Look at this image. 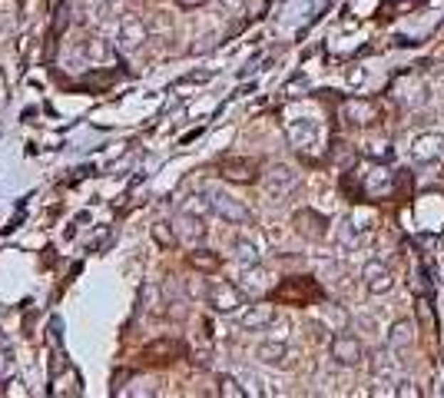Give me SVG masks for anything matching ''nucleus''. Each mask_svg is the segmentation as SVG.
<instances>
[{
	"mask_svg": "<svg viewBox=\"0 0 444 398\" xmlns=\"http://www.w3.org/2000/svg\"><path fill=\"white\" fill-rule=\"evenodd\" d=\"M325 319L335 325V332H345L348 325H352V315H348V312L342 309L338 302H329V305H325Z\"/></svg>",
	"mask_w": 444,
	"mask_h": 398,
	"instance_id": "obj_24",
	"label": "nucleus"
},
{
	"mask_svg": "<svg viewBox=\"0 0 444 398\" xmlns=\"http://www.w3.org/2000/svg\"><path fill=\"white\" fill-rule=\"evenodd\" d=\"M329 352H332V362L335 365H342V369H358L361 362H365V342L358 339V335H352V332H342V335H335V339L329 342Z\"/></svg>",
	"mask_w": 444,
	"mask_h": 398,
	"instance_id": "obj_4",
	"label": "nucleus"
},
{
	"mask_svg": "<svg viewBox=\"0 0 444 398\" xmlns=\"http://www.w3.org/2000/svg\"><path fill=\"white\" fill-rule=\"evenodd\" d=\"M361 286H365L368 295H388L391 286H395V276H391L388 263H381V259H368V263L361 266Z\"/></svg>",
	"mask_w": 444,
	"mask_h": 398,
	"instance_id": "obj_9",
	"label": "nucleus"
},
{
	"mask_svg": "<svg viewBox=\"0 0 444 398\" xmlns=\"http://www.w3.org/2000/svg\"><path fill=\"white\" fill-rule=\"evenodd\" d=\"M60 329H63V322L60 319L50 322V342H53V345H60Z\"/></svg>",
	"mask_w": 444,
	"mask_h": 398,
	"instance_id": "obj_35",
	"label": "nucleus"
},
{
	"mask_svg": "<svg viewBox=\"0 0 444 398\" xmlns=\"http://www.w3.org/2000/svg\"><path fill=\"white\" fill-rule=\"evenodd\" d=\"M242 289H249V292H262L265 286H269V272L262 269V263L255 266H242Z\"/></svg>",
	"mask_w": 444,
	"mask_h": 398,
	"instance_id": "obj_18",
	"label": "nucleus"
},
{
	"mask_svg": "<svg viewBox=\"0 0 444 398\" xmlns=\"http://www.w3.org/2000/svg\"><path fill=\"white\" fill-rule=\"evenodd\" d=\"M206 302H209L219 315H236V312L245 305V292H242L239 286H232V282H213Z\"/></svg>",
	"mask_w": 444,
	"mask_h": 398,
	"instance_id": "obj_7",
	"label": "nucleus"
},
{
	"mask_svg": "<svg viewBox=\"0 0 444 398\" xmlns=\"http://www.w3.org/2000/svg\"><path fill=\"white\" fill-rule=\"evenodd\" d=\"M97 23H110L113 20V0H103V4H97Z\"/></svg>",
	"mask_w": 444,
	"mask_h": 398,
	"instance_id": "obj_32",
	"label": "nucleus"
},
{
	"mask_svg": "<svg viewBox=\"0 0 444 398\" xmlns=\"http://www.w3.org/2000/svg\"><path fill=\"white\" fill-rule=\"evenodd\" d=\"M232 253H236V259H239L242 266H255V263H262L259 246L252 243V239H245V236H239V239L232 243Z\"/></svg>",
	"mask_w": 444,
	"mask_h": 398,
	"instance_id": "obj_21",
	"label": "nucleus"
},
{
	"mask_svg": "<svg viewBox=\"0 0 444 398\" xmlns=\"http://www.w3.org/2000/svg\"><path fill=\"white\" fill-rule=\"evenodd\" d=\"M345 120L348 123H355V127H375V123H381V107L368 97H348L345 100Z\"/></svg>",
	"mask_w": 444,
	"mask_h": 398,
	"instance_id": "obj_12",
	"label": "nucleus"
},
{
	"mask_svg": "<svg viewBox=\"0 0 444 398\" xmlns=\"http://www.w3.org/2000/svg\"><path fill=\"white\" fill-rule=\"evenodd\" d=\"M385 342L391 352H405L411 342H415V322L411 319H395L385 332Z\"/></svg>",
	"mask_w": 444,
	"mask_h": 398,
	"instance_id": "obj_16",
	"label": "nucleus"
},
{
	"mask_svg": "<svg viewBox=\"0 0 444 398\" xmlns=\"http://www.w3.org/2000/svg\"><path fill=\"white\" fill-rule=\"evenodd\" d=\"M213 47H216V33H203V37L189 47V53H193V57H203V53H209Z\"/></svg>",
	"mask_w": 444,
	"mask_h": 398,
	"instance_id": "obj_30",
	"label": "nucleus"
},
{
	"mask_svg": "<svg viewBox=\"0 0 444 398\" xmlns=\"http://www.w3.org/2000/svg\"><path fill=\"white\" fill-rule=\"evenodd\" d=\"M219 395H226V398H245L249 395V389L242 385L236 375H219Z\"/></svg>",
	"mask_w": 444,
	"mask_h": 398,
	"instance_id": "obj_22",
	"label": "nucleus"
},
{
	"mask_svg": "<svg viewBox=\"0 0 444 398\" xmlns=\"http://www.w3.org/2000/svg\"><path fill=\"white\" fill-rule=\"evenodd\" d=\"M285 136H289V143L295 150H312V146L319 143V120L312 117H295L285 123Z\"/></svg>",
	"mask_w": 444,
	"mask_h": 398,
	"instance_id": "obj_14",
	"label": "nucleus"
},
{
	"mask_svg": "<svg viewBox=\"0 0 444 398\" xmlns=\"http://www.w3.org/2000/svg\"><path fill=\"white\" fill-rule=\"evenodd\" d=\"M209 0H176V7H183V10H196V7H206Z\"/></svg>",
	"mask_w": 444,
	"mask_h": 398,
	"instance_id": "obj_36",
	"label": "nucleus"
},
{
	"mask_svg": "<svg viewBox=\"0 0 444 398\" xmlns=\"http://www.w3.org/2000/svg\"><path fill=\"white\" fill-rule=\"evenodd\" d=\"M186 259H189V266H193L196 272H203V276H213V272L222 269L219 253H213V249H196L193 246V253L186 256Z\"/></svg>",
	"mask_w": 444,
	"mask_h": 398,
	"instance_id": "obj_17",
	"label": "nucleus"
},
{
	"mask_svg": "<svg viewBox=\"0 0 444 398\" xmlns=\"http://www.w3.org/2000/svg\"><path fill=\"white\" fill-rule=\"evenodd\" d=\"M255 362L269 365V369H292L295 355H292V349L282 339H272V342H259L255 345Z\"/></svg>",
	"mask_w": 444,
	"mask_h": 398,
	"instance_id": "obj_13",
	"label": "nucleus"
},
{
	"mask_svg": "<svg viewBox=\"0 0 444 398\" xmlns=\"http://www.w3.org/2000/svg\"><path fill=\"white\" fill-rule=\"evenodd\" d=\"M401 100H405L408 107H411V103H415V107H421V103L428 100L425 83H408V87H405V93H401Z\"/></svg>",
	"mask_w": 444,
	"mask_h": 398,
	"instance_id": "obj_28",
	"label": "nucleus"
},
{
	"mask_svg": "<svg viewBox=\"0 0 444 398\" xmlns=\"http://www.w3.org/2000/svg\"><path fill=\"white\" fill-rule=\"evenodd\" d=\"M295 186H299V173H295L289 163H272L269 169L262 173V189H265V196H269L272 203L285 199Z\"/></svg>",
	"mask_w": 444,
	"mask_h": 398,
	"instance_id": "obj_3",
	"label": "nucleus"
},
{
	"mask_svg": "<svg viewBox=\"0 0 444 398\" xmlns=\"http://www.w3.org/2000/svg\"><path fill=\"white\" fill-rule=\"evenodd\" d=\"M126 379H130V372H126V369H120V372L113 375V395H120V392H123V382H126Z\"/></svg>",
	"mask_w": 444,
	"mask_h": 398,
	"instance_id": "obj_34",
	"label": "nucleus"
},
{
	"mask_svg": "<svg viewBox=\"0 0 444 398\" xmlns=\"http://www.w3.org/2000/svg\"><path fill=\"white\" fill-rule=\"evenodd\" d=\"M206 193H209L213 213L219 216L222 223H229V226H252V213H249V206L242 203V199H236V196L226 193V189H206Z\"/></svg>",
	"mask_w": 444,
	"mask_h": 398,
	"instance_id": "obj_1",
	"label": "nucleus"
},
{
	"mask_svg": "<svg viewBox=\"0 0 444 398\" xmlns=\"http://www.w3.org/2000/svg\"><path fill=\"white\" fill-rule=\"evenodd\" d=\"M176 226V236H179V243L186 246H196V243H203L206 233H209V226H206V216H196L189 213V209H179L173 219Z\"/></svg>",
	"mask_w": 444,
	"mask_h": 398,
	"instance_id": "obj_11",
	"label": "nucleus"
},
{
	"mask_svg": "<svg viewBox=\"0 0 444 398\" xmlns=\"http://www.w3.org/2000/svg\"><path fill=\"white\" fill-rule=\"evenodd\" d=\"M355 322H358V325H365V329H368V332H378V322H375V319H371V315H358V319H355Z\"/></svg>",
	"mask_w": 444,
	"mask_h": 398,
	"instance_id": "obj_37",
	"label": "nucleus"
},
{
	"mask_svg": "<svg viewBox=\"0 0 444 398\" xmlns=\"http://www.w3.org/2000/svg\"><path fill=\"white\" fill-rule=\"evenodd\" d=\"M232 4H239V0H232Z\"/></svg>",
	"mask_w": 444,
	"mask_h": 398,
	"instance_id": "obj_39",
	"label": "nucleus"
},
{
	"mask_svg": "<svg viewBox=\"0 0 444 398\" xmlns=\"http://www.w3.org/2000/svg\"><path fill=\"white\" fill-rule=\"evenodd\" d=\"M149 23H146L139 14H123V20H120V37H116V47L123 50V53H133V50H139L149 40Z\"/></svg>",
	"mask_w": 444,
	"mask_h": 398,
	"instance_id": "obj_6",
	"label": "nucleus"
},
{
	"mask_svg": "<svg viewBox=\"0 0 444 398\" xmlns=\"http://www.w3.org/2000/svg\"><path fill=\"white\" fill-rule=\"evenodd\" d=\"M292 229L302 236V239H309V243H325L329 239V219L319 213V209H295L292 213Z\"/></svg>",
	"mask_w": 444,
	"mask_h": 398,
	"instance_id": "obj_5",
	"label": "nucleus"
},
{
	"mask_svg": "<svg viewBox=\"0 0 444 398\" xmlns=\"http://www.w3.org/2000/svg\"><path fill=\"white\" fill-rule=\"evenodd\" d=\"M408 156H411V163H418V166L441 163L444 159V133L441 130H425V133H418L415 140L408 143Z\"/></svg>",
	"mask_w": 444,
	"mask_h": 398,
	"instance_id": "obj_2",
	"label": "nucleus"
},
{
	"mask_svg": "<svg viewBox=\"0 0 444 398\" xmlns=\"http://www.w3.org/2000/svg\"><path fill=\"white\" fill-rule=\"evenodd\" d=\"M275 322H279V315H275V305H269V302H255L239 315V325L245 332H265Z\"/></svg>",
	"mask_w": 444,
	"mask_h": 398,
	"instance_id": "obj_15",
	"label": "nucleus"
},
{
	"mask_svg": "<svg viewBox=\"0 0 444 398\" xmlns=\"http://www.w3.org/2000/svg\"><path fill=\"white\" fill-rule=\"evenodd\" d=\"M368 365H371V375H375V379H388V382H391V362L385 359V352H375V355L368 359ZM391 385H395V382H391Z\"/></svg>",
	"mask_w": 444,
	"mask_h": 398,
	"instance_id": "obj_25",
	"label": "nucleus"
},
{
	"mask_svg": "<svg viewBox=\"0 0 444 398\" xmlns=\"http://www.w3.org/2000/svg\"><path fill=\"white\" fill-rule=\"evenodd\" d=\"M395 395L398 398H418L421 395V385H415L411 379H401V382H395Z\"/></svg>",
	"mask_w": 444,
	"mask_h": 398,
	"instance_id": "obj_29",
	"label": "nucleus"
},
{
	"mask_svg": "<svg viewBox=\"0 0 444 398\" xmlns=\"http://www.w3.org/2000/svg\"><path fill=\"white\" fill-rule=\"evenodd\" d=\"M149 236H153V243L159 246V249H173V246L179 243V236H176V226H169L166 219H156V223L149 226Z\"/></svg>",
	"mask_w": 444,
	"mask_h": 398,
	"instance_id": "obj_20",
	"label": "nucleus"
},
{
	"mask_svg": "<svg viewBox=\"0 0 444 398\" xmlns=\"http://www.w3.org/2000/svg\"><path fill=\"white\" fill-rule=\"evenodd\" d=\"M130 4H133V7H139V4H146V0H130Z\"/></svg>",
	"mask_w": 444,
	"mask_h": 398,
	"instance_id": "obj_38",
	"label": "nucleus"
},
{
	"mask_svg": "<svg viewBox=\"0 0 444 398\" xmlns=\"http://www.w3.org/2000/svg\"><path fill=\"white\" fill-rule=\"evenodd\" d=\"M10 372H14V352L0 345V379H7Z\"/></svg>",
	"mask_w": 444,
	"mask_h": 398,
	"instance_id": "obj_31",
	"label": "nucleus"
},
{
	"mask_svg": "<svg viewBox=\"0 0 444 398\" xmlns=\"http://www.w3.org/2000/svg\"><path fill=\"white\" fill-rule=\"evenodd\" d=\"M149 30H159V33H169V30H173V20H166V14L159 10V14H156V20H153V27H149Z\"/></svg>",
	"mask_w": 444,
	"mask_h": 398,
	"instance_id": "obj_33",
	"label": "nucleus"
},
{
	"mask_svg": "<svg viewBox=\"0 0 444 398\" xmlns=\"http://www.w3.org/2000/svg\"><path fill=\"white\" fill-rule=\"evenodd\" d=\"M219 173L222 179H229L236 186H249L259 179V163L252 156H226L219 163Z\"/></svg>",
	"mask_w": 444,
	"mask_h": 398,
	"instance_id": "obj_8",
	"label": "nucleus"
},
{
	"mask_svg": "<svg viewBox=\"0 0 444 398\" xmlns=\"http://www.w3.org/2000/svg\"><path fill=\"white\" fill-rule=\"evenodd\" d=\"M67 27H70V4L67 0H57V7H53V37Z\"/></svg>",
	"mask_w": 444,
	"mask_h": 398,
	"instance_id": "obj_27",
	"label": "nucleus"
},
{
	"mask_svg": "<svg viewBox=\"0 0 444 398\" xmlns=\"http://www.w3.org/2000/svg\"><path fill=\"white\" fill-rule=\"evenodd\" d=\"M335 239L342 249H358L361 246V226H355V219H342L335 229Z\"/></svg>",
	"mask_w": 444,
	"mask_h": 398,
	"instance_id": "obj_19",
	"label": "nucleus"
},
{
	"mask_svg": "<svg viewBox=\"0 0 444 398\" xmlns=\"http://www.w3.org/2000/svg\"><path fill=\"white\" fill-rule=\"evenodd\" d=\"M209 289H213V282L199 279V276H196V279H189V282H186V295H189V299H199V302H206V299H209Z\"/></svg>",
	"mask_w": 444,
	"mask_h": 398,
	"instance_id": "obj_26",
	"label": "nucleus"
},
{
	"mask_svg": "<svg viewBox=\"0 0 444 398\" xmlns=\"http://www.w3.org/2000/svg\"><path fill=\"white\" fill-rule=\"evenodd\" d=\"M146 359H153V355H183V345L179 342H169V339H159L153 345H146L143 349Z\"/></svg>",
	"mask_w": 444,
	"mask_h": 398,
	"instance_id": "obj_23",
	"label": "nucleus"
},
{
	"mask_svg": "<svg viewBox=\"0 0 444 398\" xmlns=\"http://www.w3.org/2000/svg\"><path fill=\"white\" fill-rule=\"evenodd\" d=\"M116 57V47L110 43L107 37H100V33H83L77 43V60H83V63H107V60Z\"/></svg>",
	"mask_w": 444,
	"mask_h": 398,
	"instance_id": "obj_10",
	"label": "nucleus"
}]
</instances>
